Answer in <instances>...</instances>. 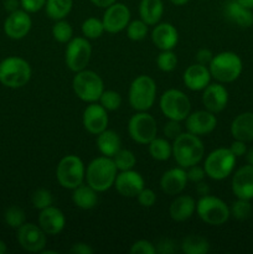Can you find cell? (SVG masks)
Masks as SVG:
<instances>
[{
  "mask_svg": "<svg viewBox=\"0 0 253 254\" xmlns=\"http://www.w3.org/2000/svg\"><path fill=\"white\" fill-rule=\"evenodd\" d=\"M205 155V145L200 136L192 133H181L173 140V158L184 169L200 164Z\"/></svg>",
  "mask_w": 253,
  "mask_h": 254,
  "instance_id": "obj_1",
  "label": "cell"
},
{
  "mask_svg": "<svg viewBox=\"0 0 253 254\" xmlns=\"http://www.w3.org/2000/svg\"><path fill=\"white\" fill-rule=\"evenodd\" d=\"M118 169L113 159L108 156H98L93 159L86 168V183L97 192H104L114 186Z\"/></svg>",
  "mask_w": 253,
  "mask_h": 254,
  "instance_id": "obj_2",
  "label": "cell"
},
{
  "mask_svg": "<svg viewBox=\"0 0 253 254\" xmlns=\"http://www.w3.org/2000/svg\"><path fill=\"white\" fill-rule=\"evenodd\" d=\"M31 74V66L22 57L10 56L0 62V83L7 88L17 89L26 86Z\"/></svg>",
  "mask_w": 253,
  "mask_h": 254,
  "instance_id": "obj_3",
  "label": "cell"
},
{
  "mask_svg": "<svg viewBox=\"0 0 253 254\" xmlns=\"http://www.w3.org/2000/svg\"><path fill=\"white\" fill-rule=\"evenodd\" d=\"M208 69L212 78L220 83H232L242 73L243 62L236 52L223 51L213 56Z\"/></svg>",
  "mask_w": 253,
  "mask_h": 254,
  "instance_id": "obj_4",
  "label": "cell"
},
{
  "mask_svg": "<svg viewBox=\"0 0 253 254\" xmlns=\"http://www.w3.org/2000/svg\"><path fill=\"white\" fill-rule=\"evenodd\" d=\"M129 104L136 112H148L156 99V83L150 76L140 74L133 79L128 92Z\"/></svg>",
  "mask_w": 253,
  "mask_h": 254,
  "instance_id": "obj_5",
  "label": "cell"
},
{
  "mask_svg": "<svg viewBox=\"0 0 253 254\" xmlns=\"http://www.w3.org/2000/svg\"><path fill=\"white\" fill-rule=\"evenodd\" d=\"M72 88L74 94L86 103L98 102L104 91L103 79L92 69H82L76 72L72 79Z\"/></svg>",
  "mask_w": 253,
  "mask_h": 254,
  "instance_id": "obj_6",
  "label": "cell"
},
{
  "mask_svg": "<svg viewBox=\"0 0 253 254\" xmlns=\"http://www.w3.org/2000/svg\"><path fill=\"white\" fill-rule=\"evenodd\" d=\"M196 213L202 222L210 226H221L231 217L230 206L212 195L201 196L196 202Z\"/></svg>",
  "mask_w": 253,
  "mask_h": 254,
  "instance_id": "obj_7",
  "label": "cell"
},
{
  "mask_svg": "<svg viewBox=\"0 0 253 254\" xmlns=\"http://www.w3.org/2000/svg\"><path fill=\"white\" fill-rule=\"evenodd\" d=\"M236 158L230 148H217L211 151L203 161L206 176L216 181L227 179L233 173L236 166Z\"/></svg>",
  "mask_w": 253,
  "mask_h": 254,
  "instance_id": "obj_8",
  "label": "cell"
},
{
  "mask_svg": "<svg viewBox=\"0 0 253 254\" xmlns=\"http://www.w3.org/2000/svg\"><path fill=\"white\" fill-rule=\"evenodd\" d=\"M161 113L171 121L183 122L191 113V102L183 91L170 88L164 92L159 101Z\"/></svg>",
  "mask_w": 253,
  "mask_h": 254,
  "instance_id": "obj_9",
  "label": "cell"
},
{
  "mask_svg": "<svg viewBox=\"0 0 253 254\" xmlns=\"http://www.w3.org/2000/svg\"><path fill=\"white\" fill-rule=\"evenodd\" d=\"M86 178L83 161L77 155H66L60 160L56 168V179L60 185L67 190H73L82 185Z\"/></svg>",
  "mask_w": 253,
  "mask_h": 254,
  "instance_id": "obj_10",
  "label": "cell"
},
{
  "mask_svg": "<svg viewBox=\"0 0 253 254\" xmlns=\"http://www.w3.org/2000/svg\"><path fill=\"white\" fill-rule=\"evenodd\" d=\"M92 56V46L88 39L84 36L72 37L71 41L67 42L64 51V61L69 71L79 72L87 68Z\"/></svg>",
  "mask_w": 253,
  "mask_h": 254,
  "instance_id": "obj_11",
  "label": "cell"
},
{
  "mask_svg": "<svg viewBox=\"0 0 253 254\" xmlns=\"http://www.w3.org/2000/svg\"><path fill=\"white\" fill-rule=\"evenodd\" d=\"M128 133L135 143L148 145L158 134L155 118L148 112H136L128 122Z\"/></svg>",
  "mask_w": 253,
  "mask_h": 254,
  "instance_id": "obj_12",
  "label": "cell"
},
{
  "mask_svg": "<svg viewBox=\"0 0 253 254\" xmlns=\"http://www.w3.org/2000/svg\"><path fill=\"white\" fill-rule=\"evenodd\" d=\"M46 233L39 225L25 222L21 227L17 228L16 238L20 247L26 252L40 253L45 250L47 243Z\"/></svg>",
  "mask_w": 253,
  "mask_h": 254,
  "instance_id": "obj_13",
  "label": "cell"
},
{
  "mask_svg": "<svg viewBox=\"0 0 253 254\" xmlns=\"http://www.w3.org/2000/svg\"><path fill=\"white\" fill-rule=\"evenodd\" d=\"M130 10L123 2L116 1L114 4L106 7L102 22H103L104 30L108 34H118L126 29L130 22Z\"/></svg>",
  "mask_w": 253,
  "mask_h": 254,
  "instance_id": "obj_14",
  "label": "cell"
},
{
  "mask_svg": "<svg viewBox=\"0 0 253 254\" xmlns=\"http://www.w3.org/2000/svg\"><path fill=\"white\" fill-rule=\"evenodd\" d=\"M82 123H83L84 129L89 134L98 135L99 133L108 128V111L103 106H101L98 102L88 103V106L83 111Z\"/></svg>",
  "mask_w": 253,
  "mask_h": 254,
  "instance_id": "obj_15",
  "label": "cell"
},
{
  "mask_svg": "<svg viewBox=\"0 0 253 254\" xmlns=\"http://www.w3.org/2000/svg\"><path fill=\"white\" fill-rule=\"evenodd\" d=\"M145 183L140 173L133 170L119 171L117 174L116 181H114V188L117 192L123 197L133 198L138 196V193L145 188Z\"/></svg>",
  "mask_w": 253,
  "mask_h": 254,
  "instance_id": "obj_16",
  "label": "cell"
},
{
  "mask_svg": "<svg viewBox=\"0 0 253 254\" xmlns=\"http://www.w3.org/2000/svg\"><path fill=\"white\" fill-rule=\"evenodd\" d=\"M32 27L31 16L25 10L19 9L7 15L4 22V31L12 40H21L27 36Z\"/></svg>",
  "mask_w": 253,
  "mask_h": 254,
  "instance_id": "obj_17",
  "label": "cell"
},
{
  "mask_svg": "<svg viewBox=\"0 0 253 254\" xmlns=\"http://www.w3.org/2000/svg\"><path fill=\"white\" fill-rule=\"evenodd\" d=\"M185 123L189 133L203 136L215 130L217 127V118L215 113L205 109V111H196L189 114L188 118L185 119Z\"/></svg>",
  "mask_w": 253,
  "mask_h": 254,
  "instance_id": "obj_18",
  "label": "cell"
},
{
  "mask_svg": "<svg viewBox=\"0 0 253 254\" xmlns=\"http://www.w3.org/2000/svg\"><path fill=\"white\" fill-rule=\"evenodd\" d=\"M231 189L237 198L253 200V166L247 164L238 168L233 173Z\"/></svg>",
  "mask_w": 253,
  "mask_h": 254,
  "instance_id": "obj_19",
  "label": "cell"
},
{
  "mask_svg": "<svg viewBox=\"0 0 253 254\" xmlns=\"http://www.w3.org/2000/svg\"><path fill=\"white\" fill-rule=\"evenodd\" d=\"M228 91L223 83H210L202 91V104L208 112L217 114L227 107Z\"/></svg>",
  "mask_w": 253,
  "mask_h": 254,
  "instance_id": "obj_20",
  "label": "cell"
},
{
  "mask_svg": "<svg viewBox=\"0 0 253 254\" xmlns=\"http://www.w3.org/2000/svg\"><path fill=\"white\" fill-rule=\"evenodd\" d=\"M211 72L208 66H203L200 64H192L185 69L183 76L184 84L188 87L190 91L198 92L203 91L208 84L211 83Z\"/></svg>",
  "mask_w": 253,
  "mask_h": 254,
  "instance_id": "obj_21",
  "label": "cell"
},
{
  "mask_svg": "<svg viewBox=\"0 0 253 254\" xmlns=\"http://www.w3.org/2000/svg\"><path fill=\"white\" fill-rule=\"evenodd\" d=\"M39 226L46 235L56 236L63 231L66 226V217L60 208L51 205L40 211Z\"/></svg>",
  "mask_w": 253,
  "mask_h": 254,
  "instance_id": "obj_22",
  "label": "cell"
},
{
  "mask_svg": "<svg viewBox=\"0 0 253 254\" xmlns=\"http://www.w3.org/2000/svg\"><path fill=\"white\" fill-rule=\"evenodd\" d=\"M151 41L160 51L174 50L179 42V32L170 22H159L154 25L151 31Z\"/></svg>",
  "mask_w": 253,
  "mask_h": 254,
  "instance_id": "obj_23",
  "label": "cell"
},
{
  "mask_svg": "<svg viewBox=\"0 0 253 254\" xmlns=\"http://www.w3.org/2000/svg\"><path fill=\"white\" fill-rule=\"evenodd\" d=\"M188 183L189 180L186 170L179 166V168L169 169L168 171L163 174L160 179V188L166 195L176 196L180 195L185 190Z\"/></svg>",
  "mask_w": 253,
  "mask_h": 254,
  "instance_id": "obj_24",
  "label": "cell"
},
{
  "mask_svg": "<svg viewBox=\"0 0 253 254\" xmlns=\"http://www.w3.org/2000/svg\"><path fill=\"white\" fill-rule=\"evenodd\" d=\"M196 211V201L190 195H179L174 198L169 207L170 217L175 222H185L190 220Z\"/></svg>",
  "mask_w": 253,
  "mask_h": 254,
  "instance_id": "obj_25",
  "label": "cell"
},
{
  "mask_svg": "<svg viewBox=\"0 0 253 254\" xmlns=\"http://www.w3.org/2000/svg\"><path fill=\"white\" fill-rule=\"evenodd\" d=\"M225 16L237 26L247 29L253 26V11L252 9L243 6L237 0H230L225 5Z\"/></svg>",
  "mask_w": 253,
  "mask_h": 254,
  "instance_id": "obj_26",
  "label": "cell"
},
{
  "mask_svg": "<svg viewBox=\"0 0 253 254\" xmlns=\"http://www.w3.org/2000/svg\"><path fill=\"white\" fill-rule=\"evenodd\" d=\"M231 135L245 143L253 140V112L238 114L231 123Z\"/></svg>",
  "mask_w": 253,
  "mask_h": 254,
  "instance_id": "obj_27",
  "label": "cell"
},
{
  "mask_svg": "<svg viewBox=\"0 0 253 254\" xmlns=\"http://www.w3.org/2000/svg\"><path fill=\"white\" fill-rule=\"evenodd\" d=\"M96 145L102 155L113 158L122 149V139L117 131L107 128L97 135Z\"/></svg>",
  "mask_w": 253,
  "mask_h": 254,
  "instance_id": "obj_28",
  "label": "cell"
},
{
  "mask_svg": "<svg viewBox=\"0 0 253 254\" xmlns=\"http://www.w3.org/2000/svg\"><path fill=\"white\" fill-rule=\"evenodd\" d=\"M72 202L81 210H92L98 203V192L88 184H82L72 190Z\"/></svg>",
  "mask_w": 253,
  "mask_h": 254,
  "instance_id": "obj_29",
  "label": "cell"
},
{
  "mask_svg": "<svg viewBox=\"0 0 253 254\" xmlns=\"http://www.w3.org/2000/svg\"><path fill=\"white\" fill-rule=\"evenodd\" d=\"M164 15L163 0H140L139 16L148 26L159 24Z\"/></svg>",
  "mask_w": 253,
  "mask_h": 254,
  "instance_id": "obj_30",
  "label": "cell"
},
{
  "mask_svg": "<svg viewBox=\"0 0 253 254\" xmlns=\"http://www.w3.org/2000/svg\"><path fill=\"white\" fill-rule=\"evenodd\" d=\"M73 7V0H46L45 11L50 19L62 20L66 19Z\"/></svg>",
  "mask_w": 253,
  "mask_h": 254,
  "instance_id": "obj_31",
  "label": "cell"
},
{
  "mask_svg": "<svg viewBox=\"0 0 253 254\" xmlns=\"http://www.w3.org/2000/svg\"><path fill=\"white\" fill-rule=\"evenodd\" d=\"M149 146V154L156 161H166L173 156V144L166 138H154Z\"/></svg>",
  "mask_w": 253,
  "mask_h": 254,
  "instance_id": "obj_32",
  "label": "cell"
},
{
  "mask_svg": "<svg viewBox=\"0 0 253 254\" xmlns=\"http://www.w3.org/2000/svg\"><path fill=\"white\" fill-rule=\"evenodd\" d=\"M181 251L186 254H206L210 251V243L202 236L189 235L181 241Z\"/></svg>",
  "mask_w": 253,
  "mask_h": 254,
  "instance_id": "obj_33",
  "label": "cell"
},
{
  "mask_svg": "<svg viewBox=\"0 0 253 254\" xmlns=\"http://www.w3.org/2000/svg\"><path fill=\"white\" fill-rule=\"evenodd\" d=\"M81 30L83 36L88 40L99 39L106 32L103 22H102V20L97 19V17H88V19L84 20L82 22Z\"/></svg>",
  "mask_w": 253,
  "mask_h": 254,
  "instance_id": "obj_34",
  "label": "cell"
},
{
  "mask_svg": "<svg viewBox=\"0 0 253 254\" xmlns=\"http://www.w3.org/2000/svg\"><path fill=\"white\" fill-rule=\"evenodd\" d=\"M52 36L60 44H67L73 37V27L64 19L57 20L52 26Z\"/></svg>",
  "mask_w": 253,
  "mask_h": 254,
  "instance_id": "obj_35",
  "label": "cell"
},
{
  "mask_svg": "<svg viewBox=\"0 0 253 254\" xmlns=\"http://www.w3.org/2000/svg\"><path fill=\"white\" fill-rule=\"evenodd\" d=\"M112 159H113L118 171L130 170L136 164L135 155H134L133 151L128 150V149H121Z\"/></svg>",
  "mask_w": 253,
  "mask_h": 254,
  "instance_id": "obj_36",
  "label": "cell"
},
{
  "mask_svg": "<svg viewBox=\"0 0 253 254\" xmlns=\"http://www.w3.org/2000/svg\"><path fill=\"white\" fill-rule=\"evenodd\" d=\"M156 66L163 72H173L178 66V56L173 50H164L156 57Z\"/></svg>",
  "mask_w": 253,
  "mask_h": 254,
  "instance_id": "obj_37",
  "label": "cell"
},
{
  "mask_svg": "<svg viewBox=\"0 0 253 254\" xmlns=\"http://www.w3.org/2000/svg\"><path fill=\"white\" fill-rule=\"evenodd\" d=\"M5 222L9 227L11 228H19L26 222V215H25V211L22 210L19 206H11V207L7 208L5 211Z\"/></svg>",
  "mask_w": 253,
  "mask_h": 254,
  "instance_id": "obj_38",
  "label": "cell"
},
{
  "mask_svg": "<svg viewBox=\"0 0 253 254\" xmlns=\"http://www.w3.org/2000/svg\"><path fill=\"white\" fill-rule=\"evenodd\" d=\"M230 211L231 216H232L235 220L245 221L247 220L251 216V213H252V205H251L250 200L237 198L230 207Z\"/></svg>",
  "mask_w": 253,
  "mask_h": 254,
  "instance_id": "obj_39",
  "label": "cell"
},
{
  "mask_svg": "<svg viewBox=\"0 0 253 254\" xmlns=\"http://www.w3.org/2000/svg\"><path fill=\"white\" fill-rule=\"evenodd\" d=\"M148 25L143 21L141 19L133 20L126 26V36L131 40V41H141L148 35Z\"/></svg>",
  "mask_w": 253,
  "mask_h": 254,
  "instance_id": "obj_40",
  "label": "cell"
},
{
  "mask_svg": "<svg viewBox=\"0 0 253 254\" xmlns=\"http://www.w3.org/2000/svg\"><path fill=\"white\" fill-rule=\"evenodd\" d=\"M52 202H54V197H52L51 191L47 189H37L31 196V203L36 210H44L51 206Z\"/></svg>",
  "mask_w": 253,
  "mask_h": 254,
  "instance_id": "obj_41",
  "label": "cell"
},
{
  "mask_svg": "<svg viewBox=\"0 0 253 254\" xmlns=\"http://www.w3.org/2000/svg\"><path fill=\"white\" fill-rule=\"evenodd\" d=\"M98 102L108 112H114L122 106V96L117 91L108 89V91H103Z\"/></svg>",
  "mask_w": 253,
  "mask_h": 254,
  "instance_id": "obj_42",
  "label": "cell"
},
{
  "mask_svg": "<svg viewBox=\"0 0 253 254\" xmlns=\"http://www.w3.org/2000/svg\"><path fill=\"white\" fill-rule=\"evenodd\" d=\"M131 254H155L156 248L151 242L146 240H139L130 247Z\"/></svg>",
  "mask_w": 253,
  "mask_h": 254,
  "instance_id": "obj_43",
  "label": "cell"
},
{
  "mask_svg": "<svg viewBox=\"0 0 253 254\" xmlns=\"http://www.w3.org/2000/svg\"><path fill=\"white\" fill-rule=\"evenodd\" d=\"M163 133L164 135H165V138L169 139V140L176 139L181 133H183V128H181L180 122L169 119L168 123H165V126L163 127Z\"/></svg>",
  "mask_w": 253,
  "mask_h": 254,
  "instance_id": "obj_44",
  "label": "cell"
},
{
  "mask_svg": "<svg viewBox=\"0 0 253 254\" xmlns=\"http://www.w3.org/2000/svg\"><path fill=\"white\" fill-rule=\"evenodd\" d=\"M136 198H138V202L139 205L143 206V207H153L154 205H155L156 202V193L154 192L151 189H148V188H144L143 190L140 191V192L138 193V196H136Z\"/></svg>",
  "mask_w": 253,
  "mask_h": 254,
  "instance_id": "obj_45",
  "label": "cell"
},
{
  "mask_svg": "<svg viewBox=\"0 0 253 254\" xmlns=\"http://www.w3.org/2000/svg\"><path fill=\"white\" fill-rule=\"evenodd\" d=\"M186 175H188V180L190 183L197 184L205 179L206 171L203 169V166H200L198 164H196V165H192L186 169Z\"/></svg>",
  "mask_w": 253,
  "mask_h": 254,
  "instance_id": "obj_46",
  "label": "cell"
},
{
  "mask_svg": "<svg viewBox=\"0 0 253 254\" xmlns=\"http://www.w3.org/2000/svg\"><path fill=\"white\" fill-rule=\"evenodd\" d=\"M20 5H21L22 10L27 11L29 14H34V12L45 9L46 0H20Z\"/></svg>",
  "mask_w": 253,
  "mask_h": 254,
  "instance_id": "obj_47",
  "label": "cell"
},
{
  "mask_svg": "<svg viewBox=\"0 0 253 254\" xmlns=\"http://www.w3.org/2000/svg\"><path fill=\"white\" fill-rule=\"evenodd\" d=\"M156 252L160 254H171L176 251L175 242L170 238H163V240L159 241L158 246H155Z\"/></svg>",
  "mask_w": 253,
  "mask_h": 254,
  "instance_id": "obj_48",
  "label": "cell"
},
{
  "mask_svg": "<svg viewBox=\"0 0 253 254\" xmlns=\"http://www.w3.org/2000/svg\"><path fill=\"white\" fill-rule=\"evenodd\" d=\"M213 56L215 55L212 54V51L208 49H200L197 52H196V62L200 64H203V66H208L212 61Z\"/></svg>",
  "mask_w": 253,
  "mask_h": 254,
  "instance_id": "obj_49",
  "label": "cell"
},
{
  "mask_svg": "<svg viewBox=\"0 0 253 254\" xmlns=\"http://www.w3.org/2000/svg\"><path fill=\"white\" fill-rule=\"evenodd\" d=\"M247 143H245V141L242 140H237V139H235V140L232 141V144H231L230 146V150L232 151L233 155L236 156V158H241V156H245L246 153H247V145H246Z\"/></svg>",
  "mask_w": 253,
  "mask_h": 254,
  "instance_id": "obj_50",
  "label": "cell"
},
{
  "mask_svg": "<svg viewBox=\"0 0 253 254\" xmlns=\"http://www.w3.org/2000/svg\"><path fill=\"white\" fill-rule=\"evenodd\" d=\"M93 248L91 247L89 245L83 242H78V243H74L71 248V253L73 254H92L93 253Z\"/></svg>",
  "mask_w": 253,
  "mask_h": 254,
  "instance_id": "obj_51",
  "label": "cell"
},
{
  "mask_svg": "<svg viewBox=\"0 0 253 254\" xmlns=\"http://www.w3.org/2000/svg\"><path fill=\"white\" fill-rule=\"evenodd\" d=\"M195 191H196V193H197V195L201 197V196L208 195L211 190H210V186H208V184L203 183V180H202V181H200V183L196 184Z\"/></svg>",
  "mask_w": 253,
  "mask_h": 254,
  "instance_id": "obj_52",
  "label": "cell"
},
{
  "mask_svg": "<svg viewBox=\"0 0 253 254\" xmlns=\"http://www.w3.org/2000/svg\"><path fill=\"white\" fill-rule=\"evenodd\" d=\"M4 6L5 10L10 14V12L19 10L21 7V5H20V0H5Z\"/></svg>",
  "mask_w": 253,
  "mask_h": 254,
  "instance_id": "obj_53",
  "label": "cell"
},
{
  "mask_svg": "<svg viewBox=\"0 0 253 254\" xmlns=\"http://www.w3.org/2000/svg\"><path fill=\"white\" fill-rule=\"evenodd\" d=\"M89 1H91L93 5H96V6L101 7V9H106V7H108L109 5L114 4L117 0H89Z\"/></svg>",
  "mask_w": 253,
  "mask_h": 254,
  "instance_id": "obj_54",
  "label": "cell"
},
{
  "mask_svg": "<svg viewBox=\"0 0 253 254\" xmlns=\"http://www.w3.org/2000/svg\"><path fill=\"white\" fill-rule=\"evenodd\" d=\"M246 160H247V164H250L251 166H253V149H250L246 153Z\"/></svg>",
  "mask_w": 253,
  "mask_h": 254,
  "instance_id": "obj_55",
  "label": "cell"
},
{
  "mask_svg": "<svg viewBox=\"0 0 253 254\" xmlns=\"http://www.w3.org/2000/svg\"><path fill=\"white\" fill-rule=\"evenodd\" d=\"M237 1L240 2V4H242L243 6L253 10V0H237Z\"/></svg>",
  "mask_w": 253,
  "mask_h": 254,
  "instance_id": "obj_56",
  "label": "cell"
},
{
  "mask_svg": "<svg viewBox=\"0 0 253 254\" xmlns=\"http://www.w3.org/2000/svg\"><path fill=\"white\" fill-rule=\"evenodd\" d=\"M169 1H170L171 4L176 5V6H183V5L188 4V2L190 1V0H169Z\"/></svg>",
  "mask_w": 253,
  "mask_h": 254,
  "instance_id": "obj_57",
  "label": "cell"
},
{
  "mask_svg": "<svg viewBox=\"0 0 253 254\" xmlns=\"http://www.w3.org/2000/svg\"><path fill=\"white\" fill-rule=\"evenodd\" d=\"M7 251V247H6V243L4 242V241L0 240V254H5Z\"/></svg>",
  "mask_w": 253,
  "mask_h": 254,
  "instance_id": "obj_58",
  "label": "cell"
},
{
  "mask_svg": "<svg viewBox=\"0 0 253 254\" xmlns=\"http://www.w3.org/2000/svg\"><path fill=\"white\" fill-rule=\"evenodd\" d=\"M41 254H57V252H55V251H41V252H40Z\"/></svg>",
  "mask_w": 253,
  "mask_h": 254,
  "instance_id": "obj_59",
  "label": "cell"
}]
</instances>
